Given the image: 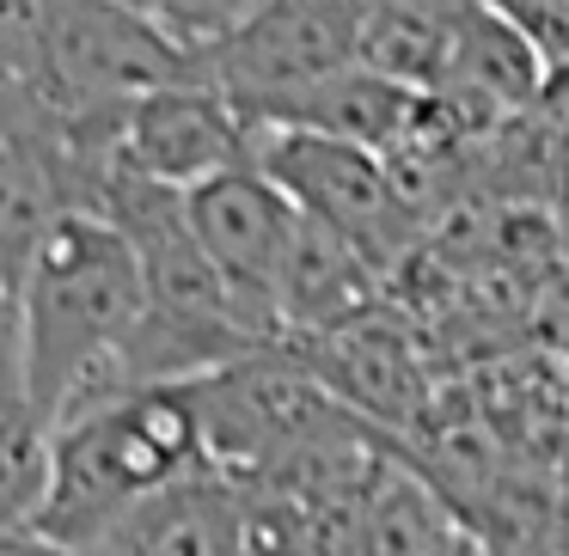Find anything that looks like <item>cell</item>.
I'll use <instances>...</instances> for the list:
<instances>
[{
	"mask_svg": "<svg viewBox=\"0 0 569 556\" xmlns=\"http://www.w3.org/2000/svg\"><path fill=\"white\" fill-rule=\"evenodd\" d=\"M141 319V270L104 214L56 209L31 239L13 287V336L26 397L43 428L111 397V373Z\"/></svg>",
	"mask_w": 569,
	"mask_h": 556,
	"instance_id": "6da1fadb",
	"label": "cell"
},
{
	"mask_svg": "<svg viewBox=\"0 0 569 556\" xmlns=\"http://www.w3.org/2000/svg\"><path fill=\"white\" fill-rule=\"evenodd\" d=\"M202 465L197 416L184 385H141L74 410L50 428V477L38 519L26 532L87 550L117 514L153 495L160 483Z\"/></svg>",
	"mask_w": 569,
	"mask_h": 556,
	"instance_id": "7a4b0ae2",
	"label": "cell"
},
{
	"mask_svg": "<svg viewBox=\"0 0 569 556\" xmlns=\"http://www.w3.org/2000/svg\"><path fill=\"white\" fill-rule=\"evenodd\" d=\"M368 0H258V13L197 55L202 87H214L246 123L270 117L295 92L356 68Z\"/></svg>",
	"mask_w": 569,
	"mask_h": 556,
	"instance_id": "3957f363",
	"label": "cell"
},
{
	"mask_svg": "<svg viewBox=\"0 0 569 556\" xmlns=\"http://www.w3.org/2000/svg\"><path fill=\"white\" fill-rule=\"evenodd\" d=\"M251 165L282 190L295 214L349 239L373 270L386 263L392 233L405 226V202H398L380 153L307 135V129H251Z\"/></svg>",
	"mask_w": 569,
	"mask_h": 556,
	"instance_id": "277c9868",
	"label": "cell"
},
{
	"mask_svg": "<svg viewBox=\"0 0 569 556\" xmlns=\"http://www.w3.org/2000/svg\"><path fill=\"white\" fill-rule=\"evenodd\" d=\"M178 202H184V226L197 239L202 263L214 270L221 294L239 306V319L263 343H282V331H276V282H282V257L300 221L288 209V196L258 165H233V172L184 190Z\"/></svg>",
	"mask_w": 569,
	"mask_h": 556,
	"instance_id": "5b68a950",
	"label": "cell"
},
{
	"mask_svg": "<svg viewBox=\"0 0 569 556\" xmlns=\"http://www.w3.org/2000/svg\"><path fill=\"white\" fill-rule=\"evenodd\" d=\"M104 160L117 172L141 178V184L184 196V190L209 184L233 165H251V123L214 87H202V74H190L123 104V117L111 123Z\"/></svg>",
	"mask_w": 569,
	"mask_h": 556,
	"instance_id": "8992f818",
	"label": "cell"
},
{
	"mask_svg": "<svg viewBox=\"0 0 569 556\" xmlns=\"http://www.w3.org/2000/svg\"><path fill=\"white\" fill-rule=\"evenodd\" d=\"M337 404L356 422H368L373 434H398L422 416V367L410 336L386 319L380 306L343 319L337 331L300 336V343H282Z\"/></svg>",
	"mask_w": 569,
	"mask_h": 556,
	"instance_id": "52a82bcc",
	"label": "cell"
},
{
	"mask_svg": "<svg viewBox=\"0 0 569 556\" xmlns=\"http://www.w3.org/2000/svg\"><path fill=\"white\" fill-rule=\"evenodd\" d=\"M251 544V495L239 477L197 465L184 477L141 495L117 514L87 556H246Z\"/></svg>",
	"mask_w": 569,
	"mask_h": 556,
	"instance_id": "ba28073f",
	"label": "cell"
},
{
	"mask_svg": "<svg viewBox=\"0 0 569 556\" xmlns=\"http://www.w3.org/2000/svg\"><path fill=\"white\" fill-rule=\"evenodd\" d=\"M447 26H453V0H368L361 38H356V68L429 99L447 55Z\"/></svg>",
	"mask_w": 569,
	"mask_h": 556,
	"instance_id": "9c48e42d",
	"label": "cell"
},
{
	"mask_svg": "<svg viewBox=\"0 0 569 556\" xmlns=\"http://www.w3.org/2000/svg\"><path fill=\"white\" fill-rule=\"evenodd\" d=\"M258 13V0H148V26L172 43L178 55H209L227 31H239Z\"/></svg>",
	"mask_w": 569,
	"mask_h": 556,
	"instance_id": "30bf717a",
	"label": "cell"
},
{
	"mask_svg": "<svg viewBox=\"0 0 569 556\" xmlns=\"http://www.w3.org/2000/svg\"><path fill=\"white\" fill-rule=\"evenodd\" d=\"M0 556H87V550L56 544V538H38V532H0Z\"/></svg>",
	"mask_w": 569,
	"mask_h": 556,
	"instance_id": "8fae6325",
	"label": "cell"
},
{
	"mask_svg": "<svg viewBox=\"0 0 569 556\" xmlns=\"http://www.w3.org/2000/svg\"><path fill=\"white\" fill-rule=\"evenodd\" d=\"M31 7H38V0H0V68H7V55H13V43H19V31H26Z\"/></svg>",
	"mask_w": 569,
	"mask_h": 556,
	"instance_id": "7c38bea8",
	"label": "cell"
}]
</instances>
